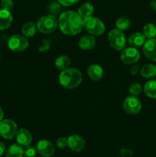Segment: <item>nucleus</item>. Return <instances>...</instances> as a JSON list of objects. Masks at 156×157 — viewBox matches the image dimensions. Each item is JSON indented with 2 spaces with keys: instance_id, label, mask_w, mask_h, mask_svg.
<instances>
[{
  "instance_id": "nucleus-1",
  "label": "nucleus",
  "mask_w": 156,
  "mask_h": 157,
  "mask_svg": "<svg viewBox=\"0 0 156 157\" xmlns=\"http://www.w3.org/2000/svg\"><path fill=\"white\" fill-rule=\"evenodd\" d=\"M58 26L61 32L67 35H76L84 29V19L74 11H66L61 14Z\"/></svg>"
},
{
  "instance_id": "nucleus-2",
  "label": "nucleus",
  "mask_w": 156,
  "mask_h": 157,
  "mask_svg": "<svg viewBox=\"0 0 156 157\" xmlns=\"http://www.w3.org/2000/svg\"><path fill=\"white\" fill-rule=\"evenodd\" d=\"M83 81L80 71L74 67H68L62 71L59 75V82L66 89H74L80 86Z\"/></svg>"
},
{
  "instance_id": "nucleus-3",
  "label": "nucleus",
  "mask_w": 156,
  "mask_h": 157,
  "mask_svg": "<svg viewBox=\"0 0 156 157\" xmlns=\"http://www.w3.org/2000/svg\"><path fill=\"white\" fill-rule=\"evenodd\" d=\"M37 29L42 34H50L58 27V19L53 15H44L38 20Z\"/></svg>"
},
{
  "instance_id": "nucleus-4",
  "label": "nucleus",
  "mask_w": 156,
  "mask_h": 157,
  "mask_svg": "<svg viewBox=\"0 0 156 157\" xmlns=\"http://www.w3.org/2000/svg\"><path fill=\"white\" fill-rule=\"evenodd\" d=\"M84 28L92 35H101L105 32V25L103 21L96 17L90 16L84 18Z\"/></svg>"
},
{
  "instance_id": "nucleus-5",
  "label": "nucleus",
  "mask_w": 156,
  "mask_h": 157,
  "mask_svg": "<svg viewBox=\"0 0 156 157\" xmlns=\"http://www.w3.org/2000/svg\"><path fill=\"white\" fill-rule=\"evenodd\" d=\"M108 41L110 45L116 51H122L126 47L127 40L123 32L118 29H113L109 32Z\"/></svg>"
},
{
  "instance_id": "nucleus-6",
  "label": "nucleus",
  "mask_w": 156,
  "mask_h": 157,
  "mask_svg": "<svg viewBox=\"0 0 156 157\" xmlns=\"http://www.w3.org/2000/svg\"><path fill=\"white\" fill-rule=\"evenodd\" d=\"M18 125L10 119L2 120L0 122V136L7 140L14 138L18 131Z\"/></svg>"
},
{
  "instance_id": "nucleus-7",
  "label": "nucleus",
  "mask_w": 156,
  "mask_h": 157,
  "mask_svg": "<svg viewBox=\"0 0 156 157\" xmlns=\"http://www.w3.org/2000/svg\"><path fill=\"white\" fill-rule=\"evenodd\" d=\"M8 46L15 52H21L26 50L29 46V41L26 37L21 35H14L9 39Z\"/></svg>"
},
{
  "instance_id": "nucleus-8",
  "label": "nucleus",
  "mask_w": 156,
  "mask_h": 157,
  "mask_svg": "<svg viewBox=\"0 0 156 157\" xmlns=\"http://www.w3.org/2000/svg\"><path fill=\"white\" fill-rule=\"evenodd\" d=\"M123 109L128 114L135 115L139 113L142 110V105L140 100L136 96H128L124 100Z\"/></svg>"
},
{
  "instance_id": "nucleus-9",
  "label": "nucleus",
  "mask_w": 156,
  "mask_h": 157,
  "mask_svg": "<svg viewBox=\"0 0 156 157\" xmlns=\"http://www.w3.org/2000/svg\"><path fill=\"white\" fill-rule=\"evenodd\" d=\"M140 58V52L136 48L125 47L122 50L120 59L125 64H133L137 62Z\"/></svg>"
},
{
  "instance_id": "nucleus-10",
  "label": "nucleus",
  "mask_w": 156,
  "mask_h": 157,
  "mask_svg": "<svg viewBox=\"0 0 156 157\" xmlns=\"http://www.w3.org/2000/svg\"><path fill=\"white\" fill-rule=\"evenodd\" d=\"M67 147L73 152H80L85 148L86 141L81 136L73 134L67 138Z\"/></svg>"
},
{
  "instance_id": "nucleus-11",
  "label": "nucleus",
  "mask_w": 156,
  "mask_h": 157,
  "mask_svg": "<svg viewBox=\"0 0 156 157\" xmlns=\"http://www.w3.org/2000/svg\"><path fill=\"white\" fill-rule=\"evenodd\" d=\"M38 153L43 157H51L54 154V145L47 140H41L36 146Z\"/></svg>"
},
{
  "instance_id": "nucleus-12",
  "label": "nucleus",
  "mask_w": 156,
  "mask_h": 157,
  "mask_svg": "<svg viewBox=\"0 0 156 157\" xmlns=\"http://www.w3.org/2000/svg\"><path fill=\"white\" fill-rule=\"evenodd\" d=\"M142 52L148 59L156 61V38L147 40L142 46Z\"/></svg>"
},
{
  "instance_id": "nucleus-13",
  "label": "nucleus",
  "mask_w": 156,
  "mask_h": 157,
  "mask_svg": "<svg viewBox=\"0 0 156 157\" xmlns=\"http://www.w3.org/2000/svg\"><path fill=\"white\" fill-rule=\"evenodd\" d=\"M17 143L22 147L30 145L32 142V135L31 132L26 128H21L18 130L15 135Z\"/></svg>"
},
{
  "instance_id": "nucleus-14",
  "label": "nucleus",
  "mask_w": 156,
  "mask_h": 157,
  "mask_svg": "<svg viewBox=\"0 0 156 157\" xmlns=\"http://www.w3.org/2000/svg\"><path fill=\"white\" fill-rule=\"evenodd\" d=\"M87 73L92 81H100L103 77V69L97 64H92L87 67Z\"/></svg>"
},
{
  "instance_id": "nucleus-15",
  "label": "nucleus",
  "mask_w": 156,
  "mask_h": 157,
  "mask_svg": "<svg viewBox=\"0 0 156 157\" xmlns=\"http://www.w3.org/2000/svg\"><path fill=\"white\" fill-rule=\"evenodd\" d=\"M96 38L92 35H85L80 38L78 45L84 51H90L96 45Z\"/></svg>"
},
{
  "instance_id": "nucleus-16",
  "label": "nucleus",
  "mask_w": 156,
  "mask_h": 157,
  "mask_svg": "<svg viewBox=\"0 0 156 157\" xmlns=\"http://www.w3.org/2000/svg\"><path fill=\"white\" fill-rule=\"evenodd\" d=\"M146 41V38L143 33L141 32H135L132 34L128 38V43L131 47H134L138 48L139 47H142Z\"/></svg>"
},
{
  "instance_id": "nucleus-17",
  "label": "nucleus",
  "mask_w": 156,
  "mask_h": 157,
  "mask_svg": "<svg viewBox=\"0 0 156 157\" xmlns=\"http://www.w3.org/2000/svg\"><path fill=\"white\" fill-rule=\"evenodd\" d=\"M12 15L9 11L0 9V30L9 29L12 22Z\"/></svg>"
},
{
  "instance_id": "nucleus-18",
  "label": "nucleus",
  "mask_w": 156,
  "mask_h": 157,
  "mask_svg": "<svg viewBox=\"0 0 156 157\" xmlns=\"http://www.w3.org/2000/svg\"><path fill=\"white\" fill-rule=\"evenodd\" d=\"M6 156V157H23L24 149L22 146L18 144H14L8 148Z\"/></svg>"
},
{
  "instance_id": "nucleus-19",
  "label": "nucleus",
  "mask_w": 156,
  "mask_h": 157,
  "mask_svg": "<svg viewBox=\"0 0 156 157\" xmlns=\"http://www.w3.org/2000/svg\"><path fill=\"white\" fill-rule=\"evenodd\" d=\"M37 30V25L36 23L33 21H28L26 22L21 28V33L26 38H32L36 33Z\"/></svg>"
},
{
  "instance_id": "nucleus-20",
  "label": "nucleus",
  "mask_w": 156,
  "mask_h": 157,
  "mask_svg": "<svg viewBox=\"0 0 156 157\" xmlns=\"http://www.w3.org/2000/svg\"><path fill=\"white\" fill-rule=\"evenodd\" d=\"M141 75L145 78H151L156 75V65L154 64H145L140 70Z\"/></svg>"
},
{
  "instance_id": "nucleus-21",
  "label": "nucleus",
  "mask_w": 156,
  "mask_h": 157,
  "mask_svg": "<svg viewBox=\"0 0 156 157\" xmlns=\"http://www.w3.org/2000/svg\"><path fill=\"white\" fill-rule=\"evenodd\" d=\"M144 92L147 97L151 99H156V81L150 80L144 86Z\"/></svg>"
},
{
  "instance_id": "nucleus-22",
  "label": "nucleus",
  "mask_w": 156,
  "mask_h": 157,
  "mask_svg": "<svg viewBox=\"0 0 156 157\" xmlns=\"http://www.w3.org/2000/svg\"><path fill=\"white\" fill-rule=\"evenodd\" d=\"M93 10H94V9H93V6L91 3L85 2L80 6L77 12L84 19V18L92 16L93 13Z\"/></svg>"
},
{
  "instance_id": "nucleus-23",
  "label": "nucleus",
  "mask_w": 156,
  "mask_h": 157,
  "mask_svg": "<svg viewBox=\"0 0 156 157\" xmlns=\"http://www.w3.org/2000/svg\"><path fill=\"white\" fill-rule=\"evenodd\" d=\"M70 64V60L67 55H60L55 60V66L58 68V70L62 71L68 68Z\"/></svg>"
},
{
  "instance_id": "nucleus-24",
  "label": "nucleus",
  "mask_w": 156,
  "mask_h": 157,
  "mask_svg": "<svg viewBox=\"0 0 156 157\" xmlns=\"http://www.w3.org/2000/svg\"><path fill=\"white\" fill-rule=\"evenodd\" d=\"M143 34L148 39L155 38L156 26L153 23H147L143 27Z\"/></svg>"
},
{
  "instance_id": "nucleus-25",
  "label": "nucleus",
  "mask_w": 156,
  "mask_h": 157,
  "mask_svg": "<svg viewBox=\"0 0 156 157\" xmlns=\"http://www.w3.org/2000/svg\"><path fill=\"white\" fill-rule=\"evenodd\" d=\"M116 29L123 32V31L128 30L129 29L130 26H131V21H130L129 18L125 16L119 17L116 20Z\"/></svg>"
},
{
  "instance_id": "nucleus-26",
  "label": "nucleus",
  "mask_w": 156,
  "mask_h": 157,
  "mask_svg": "<svg viewBox=\"0 0 156 157\" xmlns=\"http://www.w3.org/2000/svg\"><path fill=\"white\" fill-rule=\"evenodd\" d=\"M62 9V5L57 0V1H52L49 3L47 6V10H48L50 15H56L61 12Z\"/></svg>"
},
{
  "instance_id": "nucleus-27",
  "label": "nucleus",
  "mask_w": 156,
  "mask_h": 157,
  "mask_svg": "<svg viewBox=\"0 0 156 157\" xmlns=\"http://www.w3.org/2000/svg\"><path fill=\"white\" fill-rule=\"evenodd\" d=\"M128 91H129L130 94L132 95V96H139L142 91V87L139 83L135 82L131 84V85L129 86V88H128Z\"/></svg>"
},
{
  "instance_id": "nucleus-28",
  "label": "nucleus",
  "mask_w": 156,
  "mask_h": 157,
  "mask_svg": "<svg viewBox=\"0 0 156 157\" xmlns=\"http://www.w3.org/2000/svg\"><path fill=\"white\" fill-rule=\"evenodd\" d=\"M24 147H25V149L24 150V155L26 157H35L36 156L37 153H38L36 147L32 146L31 144Z\"/></svg>"
},
{
  "instance_id": "nucleus-29",
  "label": "nucleus",
  "mask_w": 156,
  "mask_h": 157,
  "mask_svg": "<svg viewBox=\"0 0 156 157\" xmlns=\"http://www.w3.org/2000/svg\"><path fill=\"white\" fill-rule=\"evenodd\" d=\"M13 6L14 4L12 0H1V2H0L2 9H5V10L10 11L13 8Z\"/></svg>"
},
{
  "instance_id": "nucleus-30",
  "label": "nucleus",
  "mask_w": 156,
  "mask_h": 157,
  "mask_svg": "<svg viewBox=\"0 0 156 157\" xmlns=\"http://www.w3.org/2000/svg\"><path fill=\"white\" fill-rule=\"evenodd\" d=\"M57 146H58V148L60 149H64L66 147H67V138L64 137H59L58 140H57L56 142Z\"/></svg>"
},
{
  "instance_id": "nucleus-31",
  "label": "nucleus",
  "mask_w": 156,
  "mask_h": 157,
  "mask_svg": "<svg viewBox=\"0 0 156 157\" xmlns=\"http://www.w3.org/2000/svg\"><path fill=\"white\" fill-rule=\"evenodd\" d=\"M119 155L121 157H131L133 155V152L127 148H122L119 151Z\"/></svg>"
},
{
  "instance_id": "nucleus-32",
  "label": "nucleus",
  "mask_w": 156,
  "mask_h": 157,
  "mask_svg": "<svg viewBox=\"0 0 156 157\" xmlns=\"http://www.w3.org/2000/svg\"><path fill=\"white\" fill-rule=\"evenodd\" d=\"M63 6H70L77 3L80 0H58Z\"/></svg>"
},
{
  "instance_id": "nucleus-33",
  "label": "nucleus",
  "mask_w": 156,
  "mask_h": 157,
  "mask_svg": "<svg viewBox=\"0 0 156 157\" xmlns=\"http://www.w3.org/2000/svg\"><path fill=\"white\" fill-rule=\"evenodd\" d=\"M140 68H139V65L138 64H136V65L132 66V67L130 68V74L132 75H137L138 72L139 71Z\"/></svg>"
},
{
  "instance_id": "nucleus-34",
  "label": "nucleus",
  "mask_w": 156,
  "mask_h": 157,
  "mask_svg": "<svg viewBox=\"0 0 156 157\" xmlns=\"http://www.w3.org/2000/svg\"><path fill=\"white\" fill-rule=\"evenodd\" d=\"M5 151H6V145L3 143L0 142V157L4 154Z\"/></svg>"
},
{
  "instance_id": "nucleus-35",
  "label": "nucleus",
  "mask_w": 156,
  "mask_h": 157,
  "mask_svg": "<svg viewBox=\"0 0 156 157\" xmlns=\"http://www.w3.org/2000/svg\"><path fill=\"white\" fill-rule=\"evenodd\" d=\"M150 7L152 10L155 11L156 12V0H152L150 3Z\"/></svg>"
},
{
  "instance_id": "nucleus-36",
  "label": "nucleus",
  "mask_w": 156,
  "mask_h": 157,
  "mask_svg": "<svg viewBox=\"0 0 156 157\" xmlns=\"http://www.w3.org/2000/svg\"><path fill=\"white\" fill-rule=\"evenodd\" d=\"M3 117H4V112H3V110L2 109V107H0V122L2 121Z\"/></svg>"
},
{
  "instance_id": "nucleus-37",
  "label": "nucleus",
  "mask_w": 156,
  "mask_h": 157,
  "mask_svg": "<svg viewBox=\"0 0 156 157\" xmlns=\"http://www.w3.org/2000/svg\"><path fill=\"white\" fill-rule=\"evenodd\" d=\"M0 58H1V55H0Z\"/></svg>"
}]
</instances>
